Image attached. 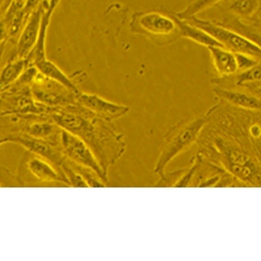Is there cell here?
<instances>
[{
    "mask_svg": "<svg viewBox=\"0 0 261 261\" xmlns=\"http://www.w3.org/2000/svg\"><path fill=\"white\" fill-rule=\"evenodd\" d=\"M178 22L180 29L181 37L191 39L206 48L209 46H221L213 37L205 33V31L199 29V27H195L187 21L180 20L178 18Z\"/></svg>",
    "mask_w": 261,
    "mask_h": 261,
    "instance_id": "cell-15",
    "label": "cell"
},
{
    "mask_svg": "<svg viewBox=\"0 0 261 261\" xmlns=\"http://www.w3.org/2000/svg\"><path fill=\"white\" fill-rule=\"evenodd\" d=\"M223 1L224 0H190V2L183 11L176 12L174 15L180 20H187L192 17H196L200 12L219 6Z\"/></svg>",
    "mask_w": 261,
    "mask_h": 261,
    "instance_id": "cell-17",
    "label": "cell"
},
{
    "mask_svg": "<svg viewBox=\"0 0 261 261\" xmlns=\"http://www.w3.org/2000/svg\"><path fill=\"white\" fill-rule=\"evenodd\" d=\"M214 94L220 100L231 105L232 107L249 111H260V98L253 95L247 91L234 88H225L221 86L214 87Z\"/></svg>",
    "mask_w": 261,
    "mask_h": 261,
    "instance_id": "cell-10",
    "label": "cell"
},
{
    "mask_svg": "<svg viewBox=\"0 0 261 261\" xmlns=\"http://www.w3.org/2000/svg\"><path fill=\"white\" fill-rule=\"evenodd\" d=\"M226 77V80L231 81V85L225 88H233L240 87L242 88L245 85L255 81H260V64L256 65L252 68L247 69L245 71H238L235 74Z\"/></svg>",
    "mask_w": 261,
    "mask_h": 261,
    "instance_id": "cell-18",
    "label": "cell"
},
{
    "mask_svg": "<svg viewBox=\"0 0 261 261\" xmlns=\"http://www.w3.org/2000/svg\"><path fill=\"white\" fill-rule=\"evenodd\" d=\"M11 142L17 143L18 145L24 146L29 152L33 154L37 155L39 157L45 159L47 161L55 164L60 168L63 164L65 163V156L61 151L56 150L54 146H51L50 143L45 141V140L36 139L33 137L18 136L10 138ZM61 172V171H60Z\"/></svg>",
    "mask_w": 261,
    "mask_h": 261,
    "instance_id": "cell-9",
    "label": "cell"
},
{
    "mask_svg": "<svg viewBox=\"0 0 261 261\" xmlns=\"http://www.w3.org/2000/svg\"><path fill=\"white\" fill-rule=\"evenodd\" d=\"M208 121L209 114L206 112L205 114L193 119L182 120L166 132L161 153L155 164V173L162 178L166 166L173 159L198 142L199 135Z\"/></svg>",
    "mask_w": 261,
    "mask_h": 261,
    "instance_id": "cell-3",
    "label": "cell"
},
{
    "mask_svg": "<svg viewBox=\"0 0 261 261\" xmlns=\"http://www.w3.org/2000/svg\"><path fill=\"white\" fill-rule=\"evenodd\" d=\"M187 22L199 27L213 37L222 47L231 50L234 54H246L260 59V46L246 36L238 33L230 28L225 27L219 22L205 20L196 17L187 19Z\"/></svg>",
    "mask_w": 261,
    "mask_h": 261,
    "instance_id": "cell-5",
    "label": "cell"
},
{
    "mask_svg": "<svg viewBox=\"0 0 261 261\" xmlns=\"http://www.w3.org/2000/svg\"><path fill=\"white\" fill-rule=\"evenodd\" d=\"M60 127L54 123H47V122H39L33 123L27 129V134L31 137L40 139V140H46L47 138L57 136L60 133Z\"/></svg>",
    "mask_w": 261,
    "mask_h": 261,
    "instance_id": "cell-19",
    "label": "cell"
},
{
    "mask_svg": "<svg viewBox=\"0 0 261 261\" xmlns=\"http://www.w3.org/2000/svg\"><path fill=\"white\" fill-rule=\"evenodd\" d=\"M132 33L146 37L158 45H167L181 37L178 18L174 14L156 11L135 12L130 22Z\"/></svg>",
    "mask_w": 261,
    "mask_h": 261,
    "instance_id": "cell-4",
    "label": "cell"
},
{
    "mask_svg": "<svg viewBox=\"0 0 261 261\" xmlns=\"http://www.w3.org/2000/svg\"><path fill=\"white\" fill-rule=\"evenodd\" d=\"M11 142V140H10V138H3V139H0V146H3L6 143Z\"/></svg>",
    "mask_w": 261,
    "mask_h": 261,
    "instance_id": "cell-23",
    "label": "cell"
},
{
    "mask_svg": "<svg viewBox=\"0 0 261 261\" xmlns=\"http://www.w3.org/2000/svg\"><path fill=\"white\" fill-rule=\"evenodd\" d=\"M59 2H60V0H50V2L48 4V7L54 11L55 8H56V6H58Z\"/></svg>",
    "mask_w": 261,
    "mask_h": 261,
    "instance_id": "cell-22",
    "label": "cell"
},
{
    "mask_svg": "<svg viewBox=\"0 0 261 261\" xmlns=\"http://www.w3.org/2000/svg\"><path fill=\"white\" fill-rule=\"evenodd\" d=\"M57 138L65 158L76 166L92 170L105 183L108 182V175L102 169L95 154L80 137L60 128Z\"/></svg>",
    "mask_w": 261,
    "mask_h": 261,
    "instance_id": "cell-6",
    "label": "cell"
},
{
    "mask_svg": "<svg viewBox=\"0 0 261 261\" xmlns=\"http://www.w3.org/2000/svg\"><path fill=\"white\" fill-rule=\"evenodd\" d=\"M27 169L35 178L46 183H61L66 187H70L69 181L65 174L54 168L51 164L43 158L36 155L27 161Z\"/></svg>",
    "mask_w": 261,
    "mask_h": 261,
    "instance_id": "cell-11",
    "label": "cell"
},
{
    "mask_svg": "<svg viewBox=\"0 0 261 261\" xmlns=\"http://www.w3.org/2000/svg\"><path fill=\"white\" fill-rule=\"evenodd\" d=\"M219 6H223L239 22L247 23L257 20L260 0H224Z\"/></svg>",
    "mask_w": 261,
    "mask_h": 261,
    "instance_id": "cell-12",
    "label": "cell"
},
{
    "mask_svg": "<svg viewBox=\"0 0 261 261\" xmlns=\"http://www.w3.org/2000/svg\"><path fill=\"white\" fill-rule=\"evenodd\" d=\"M53 120L58 126L85 141L107 175L111 166L125 151L126 143L124 136L116 129L113 121L101 118L84 107L81 110L73 107L54 113Z\"/></svg>",
    "mask_w": 261,
    "mask_h": 261,
    "instance_id": "cell-2",
    "label": "cell"
},
{
    "mask_svg": "<svg viewBox=\"0 0 261 261\" xmlns=\"http://www.w3.org/2000/svg\"><path fill=\"white\" fill-rule=\"evenodd\" d=\"M9 35V25L5 19L0 21V44L6 40Z\"/></svg>",
    "mask_w": 261,
    "mask_h": 261,
    "instance_id": "cell-21",
    "label": "cell"
},
{
    "mask_svg": "<svg viewBox=\"0 0 261 261\" xmlns=\"http://www.w3.org/2000/svg\"><path fill=\"white\" fill-rule=\"evenodd\" d=\"M28 67L27 59H18L7 63L0 71V90H5L19 80Z\"/></svg>",
    "mask_w": 261,
    "mask_h": 261,
    "instance_id": "cell-16",
    "label": "cell"
},
{
    "mask_svg": "<svg viewBox=\"0 0 261 261\" xmlns=\"http://www.w3.org/2000/svg\"><path fill=\"white\" fill-rule=\"evenodd\" d=\"M0 187H1V185H0Z\"/></svg>",
    "mask_w": 261,
    "mask_h": 261,
    "instance_id": "cell-24",
    "label": "cell"
},
{
    "mask_svg": "<svg viewBox=\"0 0 261 261\" xmlns=\"http://www.w3.org/2000/svg\"><path fill=\"white\" fill-rule=\"evenodd\" d=\"M33 65L35 66L39 73L47 77L48 80L59 84L76 95L80 92L77 86L71 81V77L65 74L55 63L48 60L47 58L36 61Z\"/></svg>",
    "mask_w": 261,
    "mask_h": 261,
    "instance_id": "cell-13",
    "label": "cell"
},
{
    "mask_svg": "<svg viewBox=\"0 0 261 261\" xmlns=\"http://www.w3.org/2000/svg\"><path fill=\"white\" fill-rule=\"evenodd\" d=\"M44 5H40L29 14L25 27L21 32L18 42V59H27L35 46L41 28L42 18L45 12Z\"/></svg>",
    "mask_w": 261,
    "mask_h": 261,
    "instance_id": "cell-8",
    "label": "cell"
},
{
    "mask_svg": "<svg viewBox=\"0 0 261 261\" xmlns=\"http://www.w3.org/2000/svg\"><path fill=\"white\" fill-rule=\"evenodd\" d=\"M207 49L211 54L214 68L220 77H229L238 72L234 53L222 46H209Z\"/></svg>",
    "mask_w": 261,
    "mask_h": 261,
    "instance_id": "cell-14",
    "label": "cell"
},
{
    "mask_svg": "<svg viewBox=\"0 0 261 261\" xmlns=\"http://www.w3.org/2000/svg\"><path fill=\"white\" fill-rule=\"evenodd\" d=\"M198 154L244 185L260 187V113L220 101L207 112Z\"/></svg>",
    "mask_w": 261,
    "mask_h": 261,
    "instance_id": "cell-1",
    "label": "cell"
},
{
    "mask_svg": "<svg viewBox=\"0 0 261 261\" xmlns=\"http://www.w3.org/2000/svg\"><path fill=\"white\" fill-rule=\"evenodd\" d=\"M76 101L79 106L111 121L124 117L130 110L127 106L113 103L101 98L100 96L88 92H79Z\"/></svg>",
    "mask_w": 261,
    "mask_h": 261,
    "instance_id": "cell-7",
    "label": "cell"
},
{
    "mask_svg": "<svg viewBox=\"0 0 261 261\" xmlns=\"http://www.w3.org/2000/svg\"><path fill=\"white\" fill-rule=\"evenodd\" d=\"M237 60L238 71H245L259 64V59L246 54H235Z\"/></svg>",
    "mask_w": 261,
    "mask_h": 261,
    "instance_id": "cell-20",
    "label": "cell"
}]
</instances>
